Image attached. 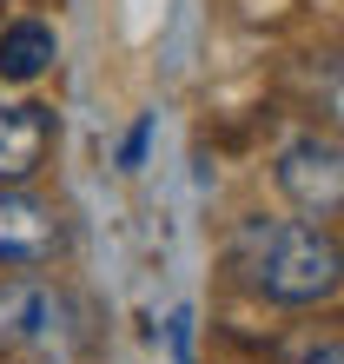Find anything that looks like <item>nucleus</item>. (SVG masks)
<instances>
[{
  "mask_svg": "<svg viewBox=\"0 0 344 364\" xmlns=\"http://www.w3.org/2000/svg\"><path fill=\"white\" fill-rule=\"evenodd\" d=\"M53 153V113L40 100L0 93V186H27Z\"/></svg>",
  "mask_w": 344,
  "mask_h": 364,
  "instance_id": "obj_5",
  "label": "nucleus"
},
{
  "mask_svg": "<svg viewBox=\"0 0 344 364\" xmlns=\"http://www.w3.org/2000/svg\"><path fill=\"white\" fill-rule=\"evenodd\" d=\"M318 106H325V119L344 126V60H325V67H318Z\"/></svg>",
  "mask_w": 344,
  "mask_h": 364,
  "instance_id": "obj_7",
  "label": "nucleus"
},
{
  "mask_svg": "<svg viewBox=\"0 0 344 364\" xmlns=\"http://www.w3.org/2000/svg\"><path fill=\"white\" fill-rule=\"evenodd\" d=\"M67 252V219L27 186H0V272H40Z\"/></svg>",
  "mask_w": 344,
  "mask_h": 364,
  "instance_id": "obj_3",
  "label": "nucleus"
},
{
  "mask_svg": "<svg viewBox=\"0 0 344 364\" xmlns=\"http://www.w3.org/2000/svg\"><path fill=\"white\" fill-rule=\"evenodd\" d=\"M272 179L305 219H331V212H344V139L291 133L272 159Z\"/></svg>",
  "mask_w": 344,
  "mask_h": 364,
  "instance_id": "obj_2",
  "label": "nucleus"
},
{
  "mask_svg": "<svg viewBox=\"0 0 344 364\" xmlns=\"http://www.w3.org/2000/svg\"><path fill=\"white\" fill-rule=\"evenodd\" d=\"M67 291L53 278H0V351H47L67 338Z\"/></svg>",
  "mask_w": 344,
  "mask_h": 364,
  "instance_id": "obj_4",
  "label": "nucleus"
},
{
  "mask_svg": "<svg viewBox=\"0 0 344 364\" xmlns=\"http://www.w3.org/2000/svg\"><path fill=\"white\" fill-rule=\"evenodd\" d=\"M232 272L265 305H325L344 291V245L311 219H245L232 239Z\"/></svg>",
  "mask_w": 344,
  "mask_h": 364,
  "instance_id": "obj_1",
  "label": "nucleus"
},
{
  "mask_svg": "<svg viewBox=\"0 0 344 364\" xmlns=\"http://www.w3.org/2000/svg\"><path fill=\"white\" fill-rule=\"evenodd\" d=\"M305 364H344V338H331V345H318V351H305Z\"/></svg>",
  "mask_w": 344,
  "mask_h": 364,
  "instance_id": "obj_8",
  "label": "nucleus"
},
{
  "mask_svg": "<svg viewBox=\"0 0 344 364\" xmlns=\"http://www.w3.org/2000/svg\"><path fill=\"white\" fill-rule=\"evenodd\" d=\"M60 60V33H53V20H40V14H20L0 27V87H33L40 73H47Z\"/></svg>",
  "mask_w": 344,
  "mask_h": 364,
  "instance_id": "obj_6",
  "label": "nucleus"
}]
</instances>
